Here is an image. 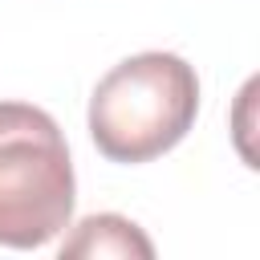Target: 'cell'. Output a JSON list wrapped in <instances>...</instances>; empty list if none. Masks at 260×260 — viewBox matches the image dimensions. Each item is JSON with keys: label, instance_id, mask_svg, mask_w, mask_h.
Wrapping results in <instances>:
<instances>
[{"label": "cell", "instance_id": "obj_1", "mask_svg": "<svg viewBox=\"0 0 260 260\" xmlns=\"http://www.w3.org/2000/svg\"><path fill=\"white\" fill-rule=\"evenodd\" d=\"M199 114V77L175 53L118 61L89 98V138L110 162H150L175 150Z\"/></svg>", "mask_w": 260, "mask_h": 260}, {"label": "cell", "instance_id": "obj_2", "mask_svg": "<svg viewBox=\"0 0 260 260\" xmlns=\"http://www.w3.org/2000/svg\"><path fill=\"white\" fill-rule=\"evenodd\" d=\"M73 199V158L53 114L28 102H0V244H49L69 228Z\"/></svg>", "mask_w": 260, "mask_h": 260}, {"label": "cell", "instance_id": "obj_3", "mask_svg": "<svg viewBox=\"0 0 260 260\" xmlns=\"http://www.w3.org/2000/svg\"><path fill=\"white\" fill-rule=\"evenodd\" d=\"M61 256H134V260H150L154 244L142 236L138 223H130L126 215L102 211V215H85L65 240H61Z\"/></svg>", "mask_w": 260, "mask_h": 260}]
</instances>
